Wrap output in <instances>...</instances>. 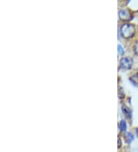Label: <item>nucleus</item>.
Instances as JSON below:
<instances>
[{"label": "nucleus", "instance_id": "obj_2", "mask_svg": "<svg viewBox=\"0 0 138 152\" xmlns=\"http://www.w3.org/2000/svg\"><path fill=\"white\" fill-rule=\"evenodd\" d=\"M133 65V59L131 58H123L120 61V67L123 70H129L131 69Z\"/></svg>", "mask_w": 138, "mask_h": 152}, {"label": "nucleus", "instance_id": "obj_9", "mask_svg": "<svg viewBox=\"0 0 138 152\" xmlns=\"http://www.w3.org/2000/svg\"><path fill=\"white\" fill-rule=\"evenodd\" d=\"M118 52H119L120 55H123V52H124V51H123V48H122V46L120 45H119L118 47Z\"/></svg>", "mask_w": 138, "mask_h": 152}, {"label": "nucleus", "instance_id": "obj_12", "mask_svg": "<svg viewBox=\"0 0 138 152\" xmlns=\"http://www.w3.org/2000/svg\"><path fill=\"white\" fill-rule=\"evenodd\" d=\"M136 133H137V136L138 137V128H137L136 129Z\"/></svg>", "mask_w": 138, "mask_h": 152}, {"label": "nucleus", "instance_id": "obj_4", "mask_svg": "<svg viewBox=\"0 0 138 152\" xmlns=\"http://www.w3.org/2000/svg\"><path fill=\"white\" fill-rule=\"evenodd\" d=\"M124 140L126 141V142L130 144V143H131L134 140V136L132 133H125V134H124Z\"/></svg>", "mask_w": 138, "mask_h": 152}, {"label": "nucleus", "instance_id": "obj_3", "mask_svg": "<svg viewBox=\"0 0 138 152\" xmlns=\"http://www.w3.org/2000/svg\"><path fill=\"white\" fill-rule=\"evenodd\" d=\"M119 17L120 19L123 21H129L131 20V18H132V15H131L130 11L126 9H123V10H120L119 12Z\"/></svg>", "mask_w": 138, "mask_h": 152}, {"label": "nucleus", "instance_id": "obj_5", "mask_svg": "<svg viewBox=\"0 0 138 152\" xmlns=\"http://www.w3.org/2000/svg\"><path fill=\"white\" fill-rule=\"evenodd\" d=\"M122 111H123V113L124 114V115L127 118H131V115H131V111L127 107L124 105L122 106Z\"/></svg>", "mask_w": 138, "mask_h": 152}, {"label": "nucleus", "instance_id": "obj_10", "mask_svg": "<svg viewBox=\"0 0 138 152\" xmlns=\"http://www.w3.org/2000/svg\"><path fill=\"white\" fill-rule=\"evenodd\" d=\"M134 52L137 56H138V42L135 44L134 45Z\"/></svg>", "mask_w": 138, "mask_h": 152}, {"label": "nucleus", "instance_id": "obj_13", "mask_svg": "<svg viewBox=\"0 0 138 152\" xmlns=\"http://www.w3.org/2000/svg\"><path fill=\"white\" fill-rule=\"evenodd\" d=\"M137 75H138V69H137Z\"/></svg>", "mask_w": 138, "mask_h": 152}, {"label": "nucleus", "instance_id": "obj_11", "mask_svg": "<svg viewBox=\"0 0 138 152\" xmlns=\"http://www.w3.org/2000/svg\"><path fill=\"white\" fill-rule=\"evenodd\" d=\"M121 147V140L120 138H118V148H120Z\"/></svg>", "mask_w": 138, "mask_h": 152}, {"label": "nucleus", "instance_id": "obj_8", "mask_svg": "<svg viewBox=\"0 0 138 152\" xmlns=\"http://www.w3.org/2000/svg\"><path fill=\"white\" fill-rule=\"evenodd\" d=\"M118 96H119V98H120V99H122L123 98H124V93H123V89H122V88L120 87L119 89H118Z\"/></svg>", "mask_w": 138, "mask_h": 152}, {"label": "nucleus", "instance_id": "obj_6", "mask_svg": "<svg viewBox=\"0 0 138 152\" xmlns=\"http://www.w3.org/2000/svg\"><path fill=\"white\" fill-rule=\"evenodd\" d=\"M130 81L131 83L135 86H138V75L135 74L130 78Z\"/></svg>", "mask_w": 138, "mask_h": 152}, {"label": "nucleus", "instance_id": "obj_1", "mask_svg": "<svg viewBox=\"0 0 138 152\" xmlns=\"http://www.w3.org/2000/svg\"><path fill=\"white\" fill-rule=\"evenodd\" d=\"M135 32H136L135 26L130 23H125V24L122 25L121 28H120V34L125 39L132 38L135 35Z\"/></svg>", "mask_w": 138, "mask_h": 152}, {"label": "nucleus", "instance_id": "obj_7", "mask_svg": "<svg viewBox=\"0 0 138 152\" xmlns=\"http://www.w3.org/2000/svg\"><path fill=\"white\" fill-rule=\"evenodd\" d=\"M119 128L120 129V131L123 132H125L127 130V124H126V121L124 120H121L120 121L119 124Z\"/></svg>", "mask_w": 138, "mask_h": 152}]
</instances>
